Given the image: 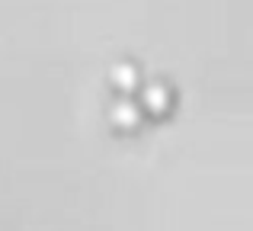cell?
<instances>
[{"label": "cell", "mask_w": 253, "mask_h": 231, "mask_svg": "<svg viewBox=\"0 0 253 231\" xmlns=\"http://www.w3.org/2000/svg\"><path fill=\"white\" fill-rule=\"evenodd\" d=\"M141 103L148 109H154V113H164V109H167V103H170V96H167V90H164L161 84H151V87H144Z\"/></svg>", "instance_id": "1"}, {"label": "cell", "mask_w": 253, "mask_h": 231, "mask_svg": "<svg viewBox=\"0 0 253 231\" xmlns=\"http://www.w3.org/2000/svg\"><path fill=\"white\" fill-rule=\"evenodd\" d=\"M112 77H116V87H119V90H131V87L138 84V74H135V68H125V64H122V68H116V71H112Z\"/></svg>", "instance_id": "2"}]
</instances>
